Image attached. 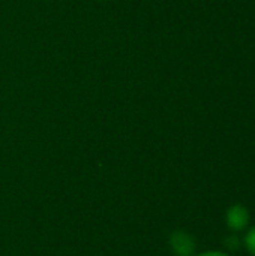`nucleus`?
I'll return each mask as SVG.
<instances>
[{
	"instance_id": "4",
	"label": "nucleus",
	"mask_w": 255,
	"mask_h": 256,
	"mask_svg": "<svg viewBox=\"0 0 255 256\" xmlns=\"http://www.w3.org/2000/svg\"><path fill=\"white\" fill-rule=\"evenodd\" d=\"M224 243H225L227 249H230V250H239V248H240V238H239L236 234L228 236V237L224 240Z\"/></svg>"
},
{
	"instance_id": "1",
	"label": "nucleus",
	"mask_w": 255,
	"mask_h": 256,
	"mask_svg": "<svg viewBox=\"0 0 255 256\" xmlns=\"http://www.w3.org/2000/svg\"><path fill=\"white\" fill-rule=\"evenodd\" d=\"M249 224V212L242 204H234L227 212V226L233 232L243 231Z\"/></svg>"
},
{
	"instance_id": "2",
	"label": "nucleus",
	"mask_w": 255,
	"mask_h": 256,
	"mask_svg": "<svg viewBox=\"0 0 255 256\" xmlns=\"http://www.w3.org/2000/svg\"><path fill=\"white\" fill-rule=\"evenodd\" d=\"M170 244L177 256H192L195 250L194 238L188 232H183V231L173 232L170 237Z\"/></svg>"
},
{
	"instance_id": "5",
	"label": "nucleus",
	"mask_w": 255,
	"mask_h": 256,
	"mask_svg": "<svg viewBox=\"0 0 255 256\" xmlns=\"http://www.w3.org/2000/svg\"><path fill=\"white\" fill-rule=\"evenodd\" d=\"M197 256H230L224 252H218V250H212V252H204V254H200Z\"/></svg>"
},
{
	"instance_id": "3",
	"label": "nucleus",
	"mask_w": 255,
	"mask_h": 256,
	"mask_svg": "<svg viewBox=\"0 0 255 256\" xmlns=\"http://www.w3.org/2000/svg\"><path fill=\"white\" fill-rule=\"evenodd\" d=\"M245 248L252 256H255V226H252L245 237Z\"/></svg>"
}]
</instances>
